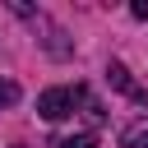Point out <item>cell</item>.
Listing matches in <instances>:
<instances>
[{
  "mask_svg": "<svg viewBox=\"0 0 148 148\" xmlns=\"http://www.w3.org/2000/svg\"><path fill=\"white\" fill-rule=\"evenodd\" d=\"M79 102H88V88L83 83H65V88H46L42 97H37V111L46 116V120H65V116H74V106Z\"/></svg>",
  "mask_w": 148,
  "mask_h": 148,
  "instance_id": "obj_1",
  "label": "cell"
},
{
  "mask_svg": "<svg viewBox=\"0 0 148 148\" xmlns=\"http://www.w3.org/2000/svg\"><path fill=\"white\" fill-rule=\"evenodd\" d=\"M106 79H111V88H120L125 97H134V102H148V92H143V88L130 79V69H125L120 60H111V65H106Z\"/></svg>",
  "mask_w": 148,
  "mask_h": 148,
  "instance_id": "obj_2",
  "label": "cell"
},
{
  "mask_svg": "<svg viewBox=\"0 0 148 148\" xmlns=\"http://www.w3.org/2000/svg\"><path fill=\"white\" fill-rule=\"evenodd\" d=\"M120 148H148V120H134L120 130Z\"/></svg>",
  "mask_w": 148,
  "mask_h": 148,
  "instance_id": "obj_3",
  "label": "cell"
},
{
  "mask_svg": "<svg viewBox=\"0 0 148 148\" xmlns=\"http://www.w3.org/2000/svg\"><path fill=\"white\" fill-rule=\"evenodd\" d=\"M14 102H18V83L0 79V106H14Z\"/></svg>",
  "mask_w": 148,
  "mask_h": 148,
  "instance_id": "obj_4",
  "label": "cell"
},
{
  "mask_svg": "<svg viewBox=\"0 0 148 148\" xmlns=\"http://www.w3.org/2000/svg\"><path fill=\"white\" fill-rule=\"evenodd\" d=\"M60 148H97L92 134H74V139H60Z\"/></svg>",
  "mask_w": 148,
  "mask_h": 148,
  "instance_id": "obj_5",
  "label": "cell"
},
{
  "mask_svg": "<svg viewBox=\"0 0 148 148\" xmlns=\"http://www.w3.org/2000/svg\"><path fill=\"white\" fill-rule=\"evenodd\" d=\"M130 14H134V18H148V0H134V5H130Z\"/></svg>",
  "mask_w": 148,
  "mask_h": 148,
  "instance_id": "obj_6",
  "label": "cell"
}]
</instances>
